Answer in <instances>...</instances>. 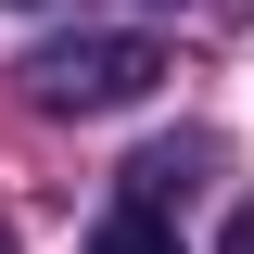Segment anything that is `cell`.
<instances>
[{
	"label": "cell",
	"instance_id": "cell-4",
	"mask_svg": "<svg viewBox=\"0 0 254 254\" xmlns=\"http://www.w3.org/2000/svg\"><path fill=\"white\" fill-rule=\"evenodd\" d=\"M0 254H13V229H0Z\"/></svg>",
	"mask_w": 254,
	"mask_h": 254
},
{
	"label": "cell",
	"instance_id": "cell-2",
	"mask_svg": "<svg viewBox=\"0 0 254 254\" xmlns=\"http://www.w3.org/2000/svg\"><path fill=\"white\" fill-rule=\"evenodd\" d=\"M89 254H178V229H165V203H115L89 229Z\"/></svg>",
	"mask_w": 254,
	"mask_h": 254
},
{
	"label": "cell",
	"instance_id": "cell-1",
	"mask_svg": "<svg viewBox=\"0 0 254 254\" xmlns=\"http://www.w3.org/2000/svg\"><path fill=\"white\" fill-rule=\"evenodd\" d=\"M165 51L140 26H89V38H51V51H26V102L38 115H127V102H153Z\"/></svg>",
	"mask_w": 254,
	"mask_h": 254
},
{
	"label": "cell",
	"instance_id": "cell-3",
	"mask_svg": "<svg viewBox=\"0 0 254 254\" xmlns=\"http://www.w3.org/2000/svg\"><path fill=\"white\" fill-rule=\"evenodd\" d=\"M229 254H254V203H242V216H229Z\"/></svg>",
	"mask_w": 254,
	"mask_h": 254
}]
</instances>
